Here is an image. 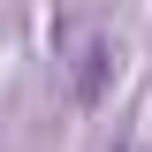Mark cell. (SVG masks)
<instances>
[{
	"label": "cell",
	"mask_w": 152,
	"mask_h": 152,
	"mask_svg": "<svg viewBox=\"0 0 152 152\" xmlns=\"http://www.w3.org/2000/svg\"><path fill=\"white\" fill-rule=\"evenodd\" d=\"M107 38H91V46H84V53H76V99H84V107H91L99 91H107Z\"/></svg>",
	"instance_id": "obj_1"
}]
</instances>
